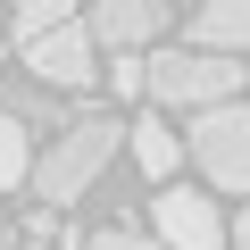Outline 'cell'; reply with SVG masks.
I'll return each mask as SVG.
<instances>
[{
  "label": "cell",
  "instance_id": "cell-1",
  "mask_svg": "<svg viewBox=\"0 0 250 250\" xmlns=\"http://www.w3.org/2000/svg\"><path fill=\"white\" fill-rule=\"evenodd\" d=\"M117 142H125V125L117 117H100V108H83L75 125H59V142L34 159V175H25V192L59 217L67 200H83L100 175H108V159H117Z\"/></svg>",
  "mask_w": 250,
  "mask_h": 250
},
{
  "label": "cell",
  "instance_id": "cell-2",
  "mask_svg": "<svg viewBox=\"0 0 250 250\" xmlns=\"http://www.w3.org/2000/svg\"><path fill=\"white\" fill-rule=\"evenodd\" d=\"M242 75H250L242 59H208V50H150L142 59V92L159 108H192V117L242 100Z\"/></svg>",
  "mask_w": 250,
  "mask_h": 250
},
{
  "label": "cell",
  "instance_id": "cell-3",
  "mask_svg": "<svg viewBox=\"0 0 250 250\" xmlns=\"http://www.w3.org/2000/svg\"><path fill=\"white\" fill-rule=\"evenodd\" d=\"M184 150L200 159V175L217 192H250V92L225 100V108H208V117H192Z\"/></svg>",
  "mask_w": 250,
  "mask_h": 250
},
{
  "label": "cell",
  "instance_id": "cell-4",
  "mask_svg": "<svg viewBox=\"0 0 250 250\" xmlns=\"http://www.w3.org/2000/svg\"><path fill=\"white\" fill-rule=\"evenodd\" d=\"M150 242H159V250H225V217H217L208 192L167 184V192L150 200Z\"/></svg>",
  "mask_w": 250,
  "mask_h": 250
},
{
  "label": "cell",
  "instance_id": "cell-5",
  "mask_svg": "<svg viewBox=\"0 0 250 250\" xmlns=\"http://www.w3.org/2000/svg\"><path fill=\"white\" fill-rule=\"evenodd\" d=\"M167 25H175V17L159 9V0H100V9L83 17L92 50H108V59H150V42H159Z\"/></svg>",
  "mask_w": 250,
  "mask_h": 250
},
{
  "label": "cell",
  "instance_id": "cell-6",
  "mask_svg": "<svg viewBox=\"0 0 250 250\" xmlns=\"http://www.w3.org/2000/svg\"><path fill=\"white\" fill-rule=\"evenodd\" d=\"M25 67H34V92H83V83L100 75V50H92V34H83V17H75V25L25 42Z\"/></svg>",
  "mask_w": 250,
  "mask_h": 250
},
{
  "label": "cell",
  "instance_id": "cell-7",
  "mask_svg": "<svg viewBox=\"0 0 250 250\" xmlns=\"http://www.w3.org/2000/svg\"><path fill=\"white\" fill-rule=\"evenodd\" d=\"M192 50L208 59H250V0H208L192 17Z\"/></svg>",
  "mask_w": 250,
  "mask_h": 250
},
{
  "label": "cell",
  "instance_id": "cell-8",
  "mask_svg": "<svg viewBox=\"0 0 250 250\" xmlns=\"http://www.w3.org/2000/svg\"><path fill=\"white\" fill-rule=\"evenodd\" d=\"M125 142H134V167H142L150 184H167L175 159H184V134H175L167 117H134V125H125Z\"/></svg>",
  "mask_w": 250,
  "mask_h": 250
},
{
  "label": "cell",
  "instance_id": "cell-9",
  "mask_svg": "<svg viewBox=\"0 0 250 250\" xmlns=\"http://www.w3.org/2000/svg\"><path fill=\"white\" fill-rule=\"evenodd\" d=\"M25 175H34V142H25V125L0 108V192H17Z\"/></svg>",
  "mask_w": 250,
  "mask_h": 250
},
{
  "label": "cell",
  "instance_id": "cell-10",
  "mask_svg": "<svg viewBox=\"0 0 250 250\" xmlns=\"http://www.w3.org/2000/svg\"><path fill=\"white\" fill-rule=\"evenodd\" d=\"M59 25H75V9H67V0H25L9 34H17V50H25V42H42V34H59Z\"/></svg>",
  "mask_w": 250,
  "mask_h": 250
},
{
  "label": "cell",
  "instance_id": "cell-11",
  "mask_svg": "<svg viewBox=\"0 0 250 250\" xmlns=\"http://www.w3.org/2000/svg\"><path fill=\"white\" fill-rule=\"evenodd\" d=\"M83 250H159V242H150V233H134V225H100Z\"/></svg>",
  "mask_w": 250,
  "mask_h": 250
},
{
  "label": "cell",
  "instance_id": "cell-12",
  "mask_svg": "<svg viewBox=\"0 0 250 250\" xmlns=\"http://www.w3.org/2000/svg\"><path fill=\"white\" fill-rule=\"evenodd\" d=\"M108 92L117 100H142V59H108Z\"/></svg>",
  "mask_w": 250,
  "mask_h": 250
},
{
  "label": "cell",
  "instance_id": "cell-13",
  "mask_svg": "<svg viewBox=\"0 0 250 250\" xmlns=\"http://www.w3.org/2000/svg\"><path fill=\"white\" fill-rule=\"evenodd\" d=\"M225 250H250V208H242V217L225 225Z\"/></svg>",
  "mask_w": 250,
  "mask_h": 250
},
{
  "label": "cell",
  "instance_id": "cell-14",
  "mask_svg": "<svg viewBox=\"0 0 250 250\" xmlns=\"http://www.w3.org/2000/svg\"><path fill=\"white\" fill-rule=\"evenodd\" d=\"M0 59H9V25H0Z\"/></svg>",
  "mask_w": 250,
  "mask_h": 250
}]
</instances>
